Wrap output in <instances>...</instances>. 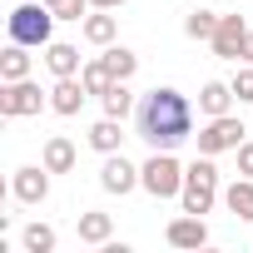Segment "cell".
I'll use <instances>...</instances> for the list:
<instances>
[{
    "label": "cell",
    "mask_w": 253,
    "mask_h": 253,
    "mask_svg": "<svg viewBox=\"0 0 253 253\" xmlns=\"http://www.w3.org/2000/svg\"><path fill=\"white\" fill-rule=\"evenodd\" d=\"M134 134L149 149H179L184 139H194V104L179 89H169V84L149 89L134 104Z\"/></svg>",
    "instance_id": "cell-1"
},
{
    "label": "cell",
    "mask_w": 253,
    "mask_h": 253,
    "mask_svg": "<svg viewBox=\"0 0 253 253\" xmlns=\"http://www.w3.org/2000/svg\"><path fill=\"white\" fill-rule=\"evenodd\" d=\"M55 10L45 5V0H20V5L10 10V40L15 45H30V50H40V45H50V30H55Z\"/></svg>",
    "instance_id": "cell-2"
},
{
    "label": "cell",
    "mask_w": 253,
    "mask_h": 253,
    "mask_svg": "<svg viewBox=\"0 0 253 253\" xmlns=\"http://www.w3.org/2000/svg\"><path fill=\"white\" fill-rule=\"evenodd\" d=\"M184 213H209L213 199H218V169H213V154H199L189 169H184Z\"/></svg>",
    "instance_id": "cell-3"
},
{
    "label": "cell",
    "mask_w": 253,
    "mask_h": 253,
    "mask_svg": "<svg viewBox=\"0 0 253 253\" xmlns=\"http://www.w3.org/2000/svg\"><path fill=\"white\" fill-rule=\"evenodd\" d=\"M139 184H144V194H154V199L184 194V164L174 159V149H154V154L144 159V169H139Z\"/></svg>",
    "instance_id": "cell-4"
},
{
    "label": "cell",
    "mask_w": 253,
    "mask_h": 253,
    "mask_svg": "<svg viewBox=\"0 0 253 253\" xmlns=\"http://www.w3.org/2000/svg\"><path fill=\"white\" fill-rule=\"evenodd\" d=\"M243 119H233V114H218V119H209L204 129L194 134L199 139V154H228V149H238L243 144Z\"/></svg>",
    "instance_id": "cell-5"
},
{
    "label": "cell",
    "mask_w": 253,
    "mask_h": 253,
    "mask_svg": "<svg viewBox=\"0 0 253 253\" xmlns=\"http://www.w3.org/2000/svg\"><path fill=\"white\" fill-rule=\"evenodd\" d=\"M213 55L218 60H248V20L243 15H218V30H213Z\"/></svg>",
    "instance_id": "cell-6"
},
{
    "label": "cell",
    "mask_w": 253,
    "mask_h": 253,
    "mask_svg": "<svg viewBox=\"0 0 253 253\" xmlns=\"http://www.w3.org/2000/svg\"><path fill=\"white\" fill-rule=\"evenodd\" d=\"M40 104H45V94H40V84H30V80H10L5 89H0V114H5V119L40 114Z\"/></svg>",
    "instance_id": "cell-7"
},
{
    "label": "cell",
    "mask_w": 253,
    "mask_h": 253,
    "mask_svg": "<svg viewBox=\"0 0 253 253\" xmlns=\"http://www.w3.org/2000/svg\"><path fill=\"white\" fill-rule=\"evenodd\" d=\"M134 184H139V169H134L129 159H124L119 149L104 154V164H99V189H104V194H129Z\"/></svg>",
    "instance_id": "cell-8"
},
{
    "label": "cell",
    "mask_w": 253,
    "mask_h": 253,
    "mask_svg": "<svg viewBox=\"0 0 253 253\" xmlns=\"http://www.w3.org/2000/svg\"><path fill=\"white\" fill-rule=\"evenodd\" d=\"M10 194H15L20 204H45V194H50V169H45V164H25V169H15Z\"/></svg>",
    "instance_id": "cell-9"
},
{
    "label": "cell",
    "mask_w": 253,
    "mask_h": 253,
    "mask_svg": "<svg viewBox=\"0 0 253 253\" xmlns=\"http://www.w3.org/2000/svg\"><path fill=\"white\" fill-rule=\"evenodd\" d=\"M84 99H89V89H84L80 75H65V80H55V89H50V109H55V114H80Z\"/></svg>",
    "instance_id": "cell-10"
},
{
    "label": "cell",
    "mask_w": 253,
    "mask_h": 253,
    "mask_svg": "<svg viewBox=\"0 0 253 253\" xmlns=\"http://www.w3.org/2000/svg\"><path fill=\"white\" fill-rule=\"evenodd\" d=\"M164 238H169L174 248H204V243H209V223H204L199 213H184V218H174V223L164 228Z\"/></svg>",
    "instance_id": "cell-11"
},
{
    "label": "cell",
    "mask_w": 253,
    "mask_h": 253,
    "mask_svg": "<svg viewBox=\"0 0 253 253\" xmlns=\"http://www.w3.org/2000/svg\"><path fill=\"white\" fill-rule=\"evenodd\" d=\"M45 65H50V75L55 80H65V75H80L84 65H80V50L75 45H65V40H50L45 45Z\"/></svg>",
    "instance_id": "cell-12"
},
{
    "label": "cell",
    "mask_w": 253,
    "mask_h": 253,
    "mask_svg": "<svg viewBox=\"0 0 253 253\" xmlns=\"http://www.w3.org/2000/svg\"><path fill=\"white\" fill-rule=\"evenodd\" d=\"M238 94H233V84H223V80H209L204 89H199V109L209 114V119H218V114H228V104H233Z\"/></svg>",
    "instance_id": "cell-13"
},
{
    "label": "cell",
    "mask_w": 253,
    "mask_h": 253,
    "mask_svg": "<svg viewBox=\"0 0 253 253\" xmlns=\"http://www.w3.org/2000/svg\"><path fill=\"white\" fill-rule=\"evenodd\" d=\"M40 164H45L50 174H70V169H75V144H70L65 134H50V139H45V154H40Z\"/></svg>",
    "instance_id": "cell-14"
},
{
    "label": "cell",
    "mask_w": 253,
    "mask_h": 253,
    "mask_svg": "<svg viewBox=\"0 0 253 253\" xmlns=\"http://www.w3.org/2000/svg\"><path fill=\"white\" fill-rule=\"evenodd\" d=\"M223 204H228V213L233 218H243V223H253V179H233L228 189H223Z\"/></svg>",
    "instance_id": "cell-15"
},
{
    "label": "cell",
    "mask_w": 253,
    "mask_h": 253,
    "mask_svg": "<svg viewBox=\"0 0 253 253\" xmlns=\"http://www.w3.org/2000/svg\"><path fill=\"white\" fill-rule=\"evenodd\" d=\"M80 30H84V40H89V45H114L119 20H114L109 10H99V15H84V20H80Z\"/></svg>",
    "instance_id": "cell-16"
},
{
    "label": "cell",
    "mask_w": 253,
    "mask_h": 253,
    "mask_svg": "<svg viewBox=\"0 0 253 253\" xmlns=\"http://www.w3.org/2000/svg\"><path fill=\"white\" fill-rule=\"evenodd\" d=\"M99 99H104V114H109V119H129V114H134V94H129V80H114V84H109Z\"/></svg>",
    "instance_id": "cell-17"
},
{
    "label": "cell",
    "mask_w": 253,
    "mask_h": 253,
    "mask_svg": "<svg viewBox=\"0 0 253 253\" xmlns=\"http://www.w3.org/2000/svg\"><path fill=\"white\" fill-rule=\"evenodd\" d=\"M25 50L30 45H15V40L5 45V55H0V80H5V84L10 80H30V55Z\"/></svg>",
    "instance_id": "cell-18"
},
{
    "label": "cell",
    "mask_w": 253,
    "mask_h": 253,
    "mask_svg": "<svg viewBox=\"0 0 253 253\" xmlns=\"http://www.w3.org/2000/svg\"><path fill=\"white\" fill-rule=\"evenodd\" d=\"M75 233H80V243H109V233H114V218H109V213H80Z\"/></svg>",
    "instance_id": "cell-19"
},
{
    "label": "cell",
    "mask_w": 253,
    "mask_h": 253,
    "mask_svg": "<svg viewBox=\"0 0 253 253\" xmlns=\"http://www.w3.org/2000/svg\"><path fill=\"white\" fill-rule=\"evenodd\" d=\"M119 124H124V119H109V114H104L99 124H89V149L114 154V149H119V139H124V134H119Z\"/></svg>",
    "instance_id": "cell-20"
},
{
    "label": "cell",
    "mask_w": 253,
    "mask_h": 253,
    "mask_svg": "<svg viewBox=\"0 0 253 253\" xmlns=\"http://www.w3.org/2000/svg\"><path fill=\"white\" fill-rule=\"evenodd\" d=\"M104 65H109L114 80H129V75L139 70V55H134V50H124V45H104Z\"/></svg>",
    "instance_id": "cell-21"
},
{
    "label": "cell",
    "mask_w": 253,
    "mask_h": 253,
    "mask_svg": "<svg viewBox=\"0 0 253 253\" xmlns=\"http://www.w3.org/2000/svg\"><path fill=\"white\" fill-rule=\"evenodd\" d=\"M80 80H84V89H89V94H104V89L114 84V75H109V65H104V55H99V60H89V65L80 70Z\"/></svg>",
    "instance_id": "cell-22"
},
{
    "label": "cell",
    "mask_w": 253,
    "mask_h": 253,
    "mask_svg": "<svg viewBox=\"0 0 253 253\" xmlns=\"http://www.w3.org/2000/svg\"><path fill=\"white\" fill-rule=\"evenodd\" d=\"M20 243H25V253H55V228L50 223H30L20 233Z\"/></svg>",
    "instance_id": "cell-23"
},
{
    "label": "cell",
    "mask_w": 253,
    "mask_h": 253,
    "mask_svg": "<svg viewBox=\"0 0 253 253\" xmlns=\"http://www.w3.org/2000/svg\"><path fill=\"white\" fill-rule=\"evenodd\" d=\"M213 30H218V15H213V10H194V15L184 20V35H189V40H213Z\"/></svg>",
    "instance_id": "cell-24"
},
{
    "label": "cell",
    "mask_w": 253,
    "mask_h": 253,
    "mask_svg": "<svg viewBox=\"0 0 253 253\" xmlns=\"http://www.w3.org/2000/svg\"><path fill=\"white\" fill-rule=\"evenodd\" d=\"M228 84H233V94H238V104H253V70H238V75H233Z\"/></svg>",
    "instance_id": "cell-25"
},
{
    "label": "cell",
    "mask_w": 253,
    "mask_h": 253,
    "mask_svg": "<svg viewBox=\"0 0 253 253\" xmlns=\"http://www.w3.org/2000/svg\"><path fill=\"white\" fill-rule=\"evenodd\" d=\"M55 15H60V20H84V15H89V0H60Z\"/></svg>",
    "instance_id": "cell-26"
},
{
    "label": "cell",
    "mask_w": 253,
    "mask_h": 253,
    "mask_svg": "<svg viewBox=\"0 0 253 253\" xmlns=\"http://www.w3.org/2000/svg\"><path fill=\"white\" fill-rule=\"evenodd\" d=\"M233 154H238V174H243V179H253V139H243Z\"/></svg>",
    "instance_id": "cell-27"
},
{
    "label": "cell",
    "mask_w": 253,
    "mask_h": 253,
    "mask_svg": "<svg viewBox=\"0 0 253 253\" xmlns=\"http://www.w3.org/2000/svg\"><path fill=\"white\" fill-rule=\"evenodd\" d=\"M89 5H94V10H119L124 0H89Z\"/></svg>",
    "instance_id": "cell-28"
},
{
    "label": "cell",
    "mask_w": 253,
    "mask_h": 253,
    "mask_svg": "<svg viewBox=\"0 0 253 253\" xmlns=\"http://www.w3.org/2000/svg\"><path fill=\"white\" fill-rule=\"evenodd\" d=\"M248 60H253V30H248Z\"/></svg>",
    "instance_id": "cell-29"
},
{
    "label": "cell",
    "mask_w": 253,
    "mask_h": 253,
    "mask_svg": "<svg viewBox=\"0 0 253 253\" xmlns=\"http://www.w3.org/2000/svg\"><path fill=\"white\" fill-rule=\"evenodd\" d=\"M45 5H50V10H55V5H60V0H45Z\"/></svg>",
    "instance_id": "cell-30"
}]
</instances>
